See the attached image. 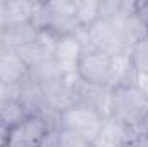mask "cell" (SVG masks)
I'll use <instances>...</instances> for the list:
<instances>
[{
    "label": "cell",
    "mask_w": 148,
    "mask_h": 147,
    "mask_svg": "<svg viewBox=\"0 0 148 147\" xmlns=\"http://www.w3.org/2000/svg\"><path fill=\"white\" fill-rule=\"evenodd\" d=\"M91 142H88L84 137L74 133L71 130H64L59 128V140H57V147H88Z\"/></svg>",
    "instance_id": "obj_17"
},
{
    "label": "cell",
    "mask_w": 148,
    "mask_h": 147,
    "mask_svg": "<svg viewBox=\"0 0 148 147\" xmlns=\"http://www.w3.org/2000/svg\"><path fill=\"white\" fill-rule=\"evenodd\" d=\"M41 10H43V3H40V2H23V0L5 2L7 24H16V23L36 24Z\"/></svg>",
    "instance_id": "obj_12"
},
{
    "label": "cell",
    "mask_w": 148,
    "mask_h": 147,
    "mask_svg": "<svg viewBox=\"0 0 148 147\" xmlns=\"http://www.w3.org/2000/svg\"><path fill=\"white\" fill-rule=\"evenodd\" d=\"M74 16L79 28L86 30L100 19V2L98 0H77L74 2Z\"/></svg>",
    "instance_id": "obj_15"
},
{
    "label": "cell",
    "mask_w": 148,
    "mask_h": 147,
    "mask_svg": "<svg viewBox=\"0 0 148 147\" xmlns=\"http://www.w3.org/2000/svg\"><path fill=\"white\" fill-rule=\"evenodd\" d=\"M129 57L136 73L148 76V33L134 42V45L129 50Z\"/></svg>",
    "instance_id": "obj_16"
},
{
    "label": "cell",
    "mask_w": 148,
    "mask_h": 147,
    "mask_svg": "<svg viewBox=\"0 0 148 147\" xmlns=\"http://www.w3.org/2000/svg\"><path fill=\"white\" fill-rule=\"evenodd\" d=\"M136 69L131 62L129 54H119L110 57V69L107 78V88L115 90L119 87L136 83Z\"/></svg>",
    "instance_id": "obj_10"
},
{
    "label": "cell",
    "mask_w": 148,
    "mask_h": 147,
    "mask_svg": "<svg viewBox=\"0 0 148 147\" xmlns=\"http://www.w3.org/2000/svg\"><path fill=\"white\" fill-rule=\"evenodd\" d=\"M110 69V55L100 50H83L79 64H77V78L93 87H107V78Z\"/></svg>",
    "instance_id": "obj_5"
},
{
    "label": "cell",
    "mask_w": 148,
    "mask_h": 147,
    "mask_svg": "<svg viewBox=\"0 0 148 147\" xmlns=\"http://www.w3.org/2000/svg\"><path fill=\"white\" fill-rule=\"evenodd\" d=\"M50 121L41 114H29L19 125L5 132L3 147H41L50 130Z\"/></svg>",
    "instance_id": "obj_3"
},
{
    "label": "cell",
    "mask_w": 148,
    "mask_h": 147,
    "mask_svg": "<svg viewBox=\"0 0 148 147\" xmlns=\"http://www.w3.org/2000/svg\"><path fill=\"white\" fill-rule=\"evenodd\" d=\"M28 76L36 81L38 85H43V83H48V81H53L57 78H62L57 66H55V61H53V55H47L43 59H40L36 62H33L29 68H28Z\"/></svg>",
    "instance_id": "obj_13"
},
{
    "label": "cell",
    "mask_w": 148,
    "mask_h": 147,
    "mask_svg": "<svg viewBox=\"0 0 148 147\" xmlns=\"http://www.w3.org/2000/svg\"><path fill=\"white\" fill-rule=\"evenodd\" d=\"M3 52V45H2V30H0V54Z\"/></svg>",
    "instance_id": "obj_21"
},
{
    "label": "cell",
    "mask_w": 148,
    "mask_h": 147,
    "mask_svg": "<svg viewBox=\"0 0 148 147\" xmlns=\"http://www.w3.org/2000/svg\"><path fill=\"white\" fill-rule=\"evenodd\" d=\"M41 30H50L57 37H73L81 28L74 16V2H47L43 7Z\"/></svg>",
    "instance_id": "obj_4"
},
{
    "label": "cell",
    "mask_w": 148,
    "mask_h": 147,
    "mask_svg": "<svg viewBox=\"0 0 148 147\" xmlns=\"http://www.w3.org/2000/svg\"><path fill=\"white\" fill-rule=\"evenodd\" d=\"M12 97H16V87H7L0 83V107Z\"/></svg>",
    "instance_id": "obj_19"
},
{
    "label": "cell",
    "mask_w": 148,
    "mask_h": 147,
    "mask_svg": "<svg viewBox=\"0 0 148 147\" xmlns=\"http://www.w3.org/2000/svg\"><path fill=\"white\" fill-rule=\"evenodd\" d=\"M110 116L133 132V140L148 135V97L136 85H126L112 90Z\"/></svg>",
    "instance_id": "obj_1"
},
{
    "label": "cell",
    "mask_w": 148,
    "mask_h": 147,
    "mask_svg": "<svg viewBox=\"0 0 148 147\" xmlns=\"http://www.w3.org/2000/svg\"><path fill=\"white\" fill-rule=\"evenodd\" d=\"M7 26V16H5V2L0 0V30Z\"/></svg>",
    "instance_id": "obj_20"
},
{
    "label": "cell",
    "mask_w": 148,
    "mask_h": 147,
    "mask_svg": "<svg viewBox=\"0 0 148 147\" xmlns=\"http://www.w3.org/2000/svg\"><path fill=\"white\" fill-rule=\"evenodd\" d=\"M88 147H98V146H95V144H90V146H88Z\"/></svg>",
    "instance_id": "obj_22"
},
{
    "label": "cell",
    "mask_w": 148,
    "mask_h": 147,
    "mask_svg": "<svg viewBox=\"0 0 148 147\" xmlns=\"http://www.w3.org/2000/svg\"><path fill=\"white\" fill-rule=\"evenodd\" d=\"M102 121L103 118L97 109L81 102H74L71 107L62 111L55 118L53 125L64 130H71L74 133L84 137L88 142H93L102 128Z\"/></svg>",
    "instance_id": "obj_2"
},
{
    "label": "cell",
    "mask_w": 148,
    "mask_h": 147,
    "mask_svg": "<svg viewBox=\"0 0 148 147\" xmlns=\"http://www.w3.org/2000/svg\"><path fill=\"white\" fill-rule=\"evenodd\" d=\"M16 99L24 106V109L29 114H41V116L45 114V101L41 87L29 76H26L16 87Z\"/></svg>",
    "instance_id": "obj_11"
},
{
    "label": "cell",
    "mask_w": 148,
    "mask_h": 147,
    "mask_svg": "<svg viewBox=\"0 0 148 147\" xmlns=\"http://www.w3.org/2000/svg\"><path fill=\"white\" fill-rule=\"evenodd\" d=\"M28 76V64L17 52L3 50L0 54V83L17 87Z\"/></svg>",
    "instance_id": "obj_9"
},
{
    "label": "cell",
    "mask_w": 148,
    "mask_h": 147,
    "mask_svg": "<svg viewBox=\"0 0 148 147\" xmlns=\"http://www.w3.org/2000/svg\"><path fill=\"white\" fill-rule=\"evenodd\" d=\"M129 140H133V132L114 116H107L103 118L102 128L91 144L98 147H119L121 144Z\"/></svg>",
    "instance_id": "obj_8"
},
{
    "label": "cell",
    "mask_w": 148,
    "mask_h": 147,
    "mask_svg": "<svg viewBox=\"0 0 148 147\" xmlns=\"http://www.w3.org/2000/svg\"><path fill=\"white\" fill-rule=\"evenodd\" d=\"M40 33V28L33 23H16L7 24L2 30V45L3 50L19 52L31 43H35Z\"/></svg>",
    "instance_id": "obj_7"
},
{
    "label": "cell",
    "mask_w": 148,
    "mask_h": 147,
    "mask_svg": "<svg viewBox=\"0 0 148 147\" xmlns=\"http://www.w3.org/2000/svg\"><path fill=\"white\" fill-rule=\"evenodd\" d=\"M28 116H29V112L24 109V106L16 97H12L0 107V126H2V130L7 132L9 128L19 125Z\"/></svg>",
    "instance_id": "obj_14"
},
{
    "label": "cell",
    "mask_w": 148,
    "mask_h": 147,
    "mask_svg": "<svg viewBox=\"0 0 148 147\" xmlns=\"http://www.w3.org/2000/svg\"><path fill=\"white\" fill-rule=\"evenodd\" d=\"M124 10L122 0H102L100 2V19H114Z\"/></svg>",
    "instance_id": "obj_18"
},
{
    "label": "cell",
    "mask_w": 148,
    "mask_h": 147,
    "mask_svg": "<svg viewBox=\"0 0 148 147\" xmlns=\"http://www.w3.org/2000/svg\"><path fill=\"white\" fill-rule=\"evenodd\" d=\"M81 54H83V47L79 40L76 38V35L60 37L57 40L52 55L62 78L71 80L74 76H77V64H79Z\"/></svg>",
    "instance_id": "obj_6"
}]
</instances>
